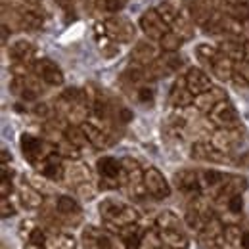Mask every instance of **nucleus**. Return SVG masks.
Wrapping results in <instances>:
<instances>
[{
    "label": "nucleus",
    "mask_w": 249,
    "mask_h": 249,
    "mask_svg": "<svg viewBox=\"0 0 249 249\" xmlns=\"http://www.w3.org/2000/svg\"><path fill=\"white\" fill-rule=\"evenodd\" d=\"M156 232L159 240L173 249H188L190 238L182 220L173 211H161L156 218Z\"/></svg>",
    "instance_id": "obj_1"
},
{
    "label": "nucleus",
    "mask_w": 249,
    "mask_h": 249,
    "mask_svg": "<svg viewBox=\"0 0 249 249\" xmlns=\"http://www.w3.org/2000/svg\"><path fill=\"white\" fill-rule=\"evenodd\" d=\"M100 211V217H102V222L106 224V228L113 230V232H119L121 228L128 226V224H134L138 222V211L124 203V201H119V199H104L98 207Z\"/></svg>",
    "instance_id": "obj_2"
},
{
    "label": "nucleus",
    "mask_w": 249,
    "mask_h": 249,
    "mask_svg": "<svg viewBox=\"0 0 249 249\" xmlns=\"http://www.w3.org/2000/svg\"><path fill=\"white\" fill-rule=\"evenodd\" d=\"M81 244L85 249H130L117 232L96 226H87L83 230Z\"/></svg>",
    "instance_id": "obj_3"
},
{
    "label": "nucleus",
    "mask_w": 249,
    "mask_h": 249,
    "mask_svg": "<svg viewBox=\"0 0 249 249\" xmlns=\"http://www.w3.org/2000/svg\"><path fill=\"white\" fill-rule=\"evenodd\" d=\"M63 180L67 182V186H71L83 199H92L96 196V188L92 182V173L89 169V165L73 161L69 167H65V177Z\"/></svg>",
    "instance_id": "obj_4"
},
{
    "label": "nucleus",
    "mask_w": 249,
    "mask_h": 249,
    "mask_svg": "<svg viewBox=\"0 0 249 249\" xmlns=\"http://www.w3.org/2000/svg\"><path fill=\"white\" fill-rule=\"evenodd\" d=\"M19 146H21V154H23V157L31 163L33 167H38L44 159H48L52 154L58 152V148H56L54 142L42 140V138L33 136V134H21Z\"/></svg>",
    "instance_id": "obj_5"
},
{
    "label": "nucleus",
    "mask_w": 249,
    "mask_h": 249,
    "mask_svg": "<svg viewBox=\"0 0 249 249\" xmlns=\"http://www.w3.org/2000/svg\"><path fill=\"white\" fill-rule=\"evenodd\" d=\"M96 171L100 177V186L104 190H113L124 184L123 163L113 157H102L96 163Z\"/></svg>",
    "instance_id": "obj_6"
},
{
    "label": "nucleus",
    "mask_w": 249,
    "mask_h": 249,
    "mask_svg": "<svg viewBox=\"0 0 249 249\" xmlns=\"http://www.w3.org/2000/svg\"><path fill=\"white\" fill-rule=\"evenodd\" d=\"M54 211H56V218L60 226L77 228L83 222V209L77 203V199H73L71 196H60L54 203Z\"/></svg>",
    "instance_id": "obj_7"
},
{
    "label": "nucleus",
    "mask_w": 249,
    "mask_h": 249,
    "mask_svg": "<svg viewBox=\"0 0 249 249\" xmlns=\"http://www.w3.org/2000/svg\"><path fill=\"white\" fill-rule=\"evenodd\" d=\"M182 65H184V60L178 54L167 52L161 58H157L154 63H150L146 73H148V79H161V77H169L177 73L178 69H182Z\"/></svg>",
    "instance_id": "obj_8"
},
{
    "label": "nucleus",
    "mask_w": 249,
    "mask_h": 249,
    "mask_svg": "<svg viewBox=\"0 0 249 249\" xmlns=\"http://www.w3.org/2000/svg\"><path fill=\"white\" fill-rule=\"evenodd\" d=\"M207 117L218 128H232V126H238L240 124V117L236 113V107L228 100L218 102L217 106L207 113Z\"/></svg>",
    "instance_id": "obj_9"
},
{
    "label": "nucleus",
    "mask_w": 249,
    "mask_h": 249,
    "mask_svg": "<svg viewBox=\"0 0 249 249\" xmlns=\"http://www.w3.org/2000/svg\"><path fill=\"white\" fill-rule=\"evenodd\" d=\"M144 188H146V194L152 196L154 199H165L171 196V186H169L167 178L156 167H150L144 171Z\"/></svg>",
    "instance_id": "obj_10"
},
{
    "label": "nucleus",
    "mask_w": 249,
    "mask_h": 249,
    "mask_svg": "<svg viewBox=\"0 0 249 249\" xmlns=\"http://www.w3.org/2000/svg\"><path fill=\"white\" fill-rule=\"evenodd\" d=\"M226 249H249V224H226L222 232Z\"/></svg>",
    "instance_id": "obj_11"
},
{
    "label": "nucleus",
    "mask_w": 249,
    "mask_h": 249,
    "mask_svg": "<svg viewBox=\"0 0 249 249\" xmlns=\"http://www.w3.org/2000/svg\"><path fill=\"white\" fill-rule=\"evenodd\" d=\"M242 140H244L242 128L232 126V128H218V130H215V134L211 138V144L217 146L220 152L230 154L232 150H236L242 144Z\"/></svg>",
    "instance_id": "obj_12"
},
{
    "label": "nucleus",
    "mask_w": 249,
    "mask_h": 249,
    "mask_svg": "<svg viewBox=\"0 0 249 249\" xmlns=\"http://www.w3.org/2000/svg\"><path fill=\"white\" fill-rule=\"evenodd\" d=\"M175 182H177V188L186 194V196H203V188H201V178H199V173L197 171H180L177 173L175 177Z\"/></svg>",
    "instance_id": "obj_13"
},
{
    "label": "nucleus",
    "mask_w": 249,
    "mask_h": 249,
    "mask_svg": "<svg viewBox=\"0 0 249 249\" xmlns=\"http://www.w3.org/2000/svg\"><path fill=\"white\" fill-rule=\"evenodd\" d=\"M35 73L48 87L63 85V73L60 71V67L54 62H50V60H40V62L35 63Z\"/></svg>",
    "instance_id": "obj_14"
},
{
    "label": "nucleus",
    "mask_w": 249,
    "mask_h": 249,
    "mask_svg": "<svg viewBox=\"0 0 249 249\" xmlns=\"http://www.w3.org/2000/svg\"><path fill=\"white\" fill-rule=\"evenodd\" d=\"M81 128H83L89 144L94 148H107L115 140V136H111V132L107 128H102L100 124H94L90 121H85L81 124Z\"/></svg>",
    "instance_id": "obj_15"
},
{
    "label": "nucleus",
    "mask_w": 249,
    "mask_h": 249,
    "mask_svg": "<svg viewBox=\"0 0 249 249\" xmlns=\"http://www.w3.org/2000/svg\"><path fill=\"white\" fill-rule=\"evenodd\" d=\"M228 154L220 152L211 142H197L192 146V157L197 161H209V163H224L228 161Z\"/></svg>",
    "instance_id": "obj_16"
},
{
    "label": "nucleus",
    "mask_w": 249,
    "mask_h": 249,
    "mask_svg": "<svg viewBox=\"0 0 249 249\" xmlns=\"http://www.w3.org/2000/svg\"><path fill=\"white\" fill-rule=\"evenodd\" d=\"M62 159L63 157L56 152V154H52L48 159H44L36 169H38L40 175H44L48 180L60 182V180H63V177H65V165H63Z\"/></svg>",
    "instance_id": "obj_17"
},
{
    "label": "nucleus",
    "mask_w": 249,
    "mask_h": 249,
    "mask_svg": "<svg viewBox=\"0 0 249 249\" xmlns=\"http://www.w3.org/2000/svg\"><path fill=\"white\" fill-rule=\"evenodd\" d=\"M184 79H186L188 90L194 94V96L203 94V92H207L209 89H213L209 75H207L205 71H201V69H190L186 75H184Z\"/></svg>",
    "instance_id": "obj_18"
},
{
    "label": "nucleus",
    "mask_w": 249,
    "mask_h": 249,
    "mask_svg": "<svg viewBox=\"0 0 249 249\" xmlns=\"http://www.w3.org/2000/svg\"><path fill=\"white\" fill-rule=\"evenodd\" d=\"M222 100H226V94L222 92L220 89H215V87H213V89H209L207 92L197 94V96L194 98V107H196L197 111H201V113H209L218 102H222Z\"/></svg>",
    "instance_id": "obj_19"
},
{
    "label": "nucleus",
    "mask_w": 249,
    "mask_h": 249,
    "mask_svg": "<svg viewBox=\"0 0 249 249\" xmlns=\"http://www.w3.org/2000/svg\"><path fill=\"white\" fill-rule=\"evenodd\" d=\"M18 196H19V201H21V205H23L25 209H40V207L44 205L42 192H38L31 182H29V184L21 182L19 188H18Z\"/></svg>",
    "instance_id": "obj_20"
},
{
    "label": "nucleus",
    "mask_w": 249,
    "mask_h": 249,
    "mask_svg": "<svg viewBox=\"0 0 249 249\" xmlns=\"http://www.w3.org/2000/svg\"><path fill=\"white\" fill-rule=\"evenodd\" d=\"M140 23H142L144 33L148 36H152V38H161L165 33H169L167 27H165V19L159 16V12H148V14H144L142 19H140Z\"/></svg>",
    "instance_id": "obj_21"
},
{
    "label": "nucleus",
    "mask_w": 249,
    "mask_h": 249,
    "mask_svg": "<svg viewBox=\"0 0 249 249\" xmlns=\"http://www.w3.org/2000/svg\"><path fill=\"white\" fill-rule=\"evenodd\" d=\"M194 98H196V96L188 90L186 79H184V77L175 83V87H173V90H171V96H169V100H171V104H173L175 107H186L190 104H194Z\"/></svg>",
    "instance_id": "obj_22"
},
{
    "label": "nucleus",
    "mask_w": 249,
    "mask_h": 249,
    "mask_svg": "<svg viewBox=\"0 0 249 249\" xmlns=\"http://www.w3.org/2000/svg\"><path fill=\"white\" fill-rule=\"evenodd\" d=\"M46 249H77V240L71 236V234H65V232H48V238H46Z\"/></svg>",
    "instance_id": "obj_23"
},
{
    "label": "nucleus",
    "mask_w": 249,
    "mask_h": 249,
    "mask_svg": "<svg viewBox=\"0 0 249 249\" xmlns=\"http://www.w3.org/2000/svg\"><path fill=\"white\" fill-rule=\"evenodd\" d=\"M132 60L138 63V65H150V63H154L157 60L154 44H150V42L136 44V48L132 52Z\"/></svg>",
    "instance_id": "obj_24"
},
{
    "label": "nucleus",
    "mask_w": 249,
    "mask_h": 249,
    "mask_svg": "<svg viewBox=\"0 0 249 249\" xmlns=\"http://www.w3.org/2000/svg\"><path fill=\"white\" fill-rule=\"evenodd\" d=\"M136 249H173V248H169L167 244H163L159 240L156 228H148L144 232V236H142V240H140V244H138Z\"/></svg>",
    "instance_id": "obj_25"
},
{
    "label": "nucleus",
    "mask_w": 249,
    "mask_h": 249,
    "mask_svg": "<svg viewBox=\"0 0 249 249\" xmlns=\"http://www.w3.org/2000/svg\"><path fill=\"white\" fill-rule=\"evenodd\" d=\"M33 52H35V50H33V44L31 42H25V40H19V42L12 44V48H10V56L19 63L27 62L33 56Z\"/></svg>",
    "instance_id": "obj_26"
},
{
    "label": "nucleus",
    "mask_w": 249,
    "mask_h": 249,
    "mask_svg": "<svg viewBox=\"0 0 249 249\" xmlns=\"http://www.w3.org/2000/svg\"><path fill=\"white\" fill-rule=\"evenodd\" d=\"M182 44V36L178 33H165L161 36V46L165 52H177Z\"/></svg>",
    "instance_id": "obj_27"
},
{
    "label": "nucleus",
    "mask_w": 249,
    "mask_h": 249,
    "mask_svg": "<svg viewBox=\"0 0 249 249\" xmlns=\"http://www.w3.org/2000/svg\"><path fill=\"white\" fill-rule=\"evenodd\" d=\"M136 100H138V104L152 107L154 106V100H156V90L152 87H148V85H140L136 89Z\"/></svg>",
    "instance_id": "obj_28"
},
{
    "label": "nucleus",
    "mask_w": 249,
    "mask_h": 249,
    "mask_svg": "<svg viewBox=\"0 0 249 249\" xmlns=\"http://www.w3.org/2000/svg\"><path fill=\"white\" fill-rule=\"evenodd\" d=\"M220 52L228 58H242L246 54V50L240 46V42H232V40H226L220 44Z\"/></svg>",
    "instance_id": "obj_29"
},
{
    "label": "nucleus",
    "mask_w": 249,
    "mask_h": 249,
    "mask_svg": "<svg viewBox=\"0 0 249 249\" xmlns=\"http://www.w3.org/2000/svg\"><path fill=\"white\" fill-rule=\"evenodd\" d=\"M232 77L236 79V83H238V85H242V87H249V60L248 62L238 63V67L234 69V75H232Z\"/></svg>",
    "instance_id": "obj_30"
},
{
    "label": "nucleus",
    "mask_w": 249,
    "mask_h": 249,
    "mask_svg": "<svg viewBox=\"0 0 249 249\" xmlns=\"http://www.w3.org/2000/svg\"><path fill=\"white\" fill-rule=\"evenodd\" d=\"M0 213H2V218H8L16 215V207L12 205V201L8 197H2L0 199Z\"/></svg>",
    "instance_id": "obj_31"
},
{
    "label": "nucleus",
    "mask_w": 249,
    "mask_h": 249,
    "mask_svg": "<svg viewBox=\"0 0 249 249\" xmlns=\"http://www.w3.org/2000/svg\"><path fill=\"white\" fill-rule=\"evenodd\" d=\"M23 21L27 23L29 29H35V27L40 25V18H38L36 14H33V12H25V14H23ZM25 23H23V25H25Z\"/></svg>",
    "instance_id": "obj_32"
},
{
    "label": "nucleus",
    "mask_w": 249,
    "mask_h": 249,
    "mask_svg": "<svg viewBox=\"0 0 249 249\" xmlns=\"http://www.w3.org/2000/svg\"><path fill=\"white\" fill-rule=\"evenodd\" d=\"M104 8L107 12H119L123 8V2L121 0H104Z\"/></svg>",
    "instance_id": "obj_33"
},
{
    "label": "nucleus",
    "mask_w": 249,
    "mask_h": 249,
    "mask_svg": "<svg viewBox=\"0 0 249 249\" xmlns=\"http://www.w3.org/2000/svg\"><path fill=\"white\" fill-rule=\"evenodd\" d=\"M35 115H38V117H48V115H50V106H48V104H36V106H35Z\"/></svg>",
    "instance_id": "obj_34"
},
{
    "label": "nucleus",
    "mask_w": 249,
    "mask_h": 249,
    "mask_svg": "<svg viewBox=\"0 0 249 249\" xmlns=\"http://www.w3.org/2000/svg\"><path fill=\"white\" fill-rule=\"evenodd\" d=\"M8 161H12V156L8 154V150H2V163L8 165Z\"/></svg>",
    "instance_id": "obj_35"
},
{
    "label": "nucleus",
    "mask_w": 249,
    "mask_h": 249,
    "mask_svg": "<svg viewBox=\"0 0 249 249\" xmlns=\"http://www.w3.org/2000/svg\"><path fill=\"white\" fill-rule=\"evenodd\" d=\"M23 249H46L44 246H36V244H25Z\"/></svg>",
    "instance_id": "obj_36"
},
{
    "label": "nucleus",
    "mask_w": 249,
    "mask_h": 249,
    "mask_svg": "<svg viewBox=\"0 0 249 249\" xmlns=\"http://www.w3.org/2000/svg\"><path fill=\"white\" fill-rule=\"evenodd\" d=\"M246 56H248V60H249V44L246 46Z\"/></svg>",
    "instance_id": "obj_37"
},
{
    "label": "nucleus",
    "mask_w": 249,
    "mask_h": 249,
    "mask_svg": "<svg viewBox=\"0 0 249 249\" xmlns=\"http://www.w3.org/2000/svg\"><path fill=\"white\" fill-rule=\"evenodd\" d=\"M2 249H8V246H6V244H2Z\"/></svg>",
    "instance_id": "obj_38"
}]
</instances>
